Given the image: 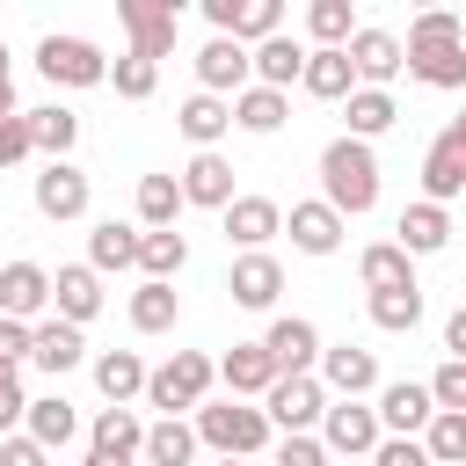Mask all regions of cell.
Wrapping results in <instances>:
<instances>
[{
  "instance_id": "obj_1",
  "label": "cell",
  "mask_w": 466,
  "mask_h": 466,
  "mask_svg": "<svg viewBox=\"0 0 466 466\" xmlns=\"http://www.w3.org/2000/svg\"><path fill=\"white\" fill-rule=\"evenodd\" d=\"M408 80L422 87H466V22L451 7H422L408 22Z\"/></svg>"
},
{
  "instance_id": "obj_2",
  "label": "cell",
  "mask_w": 466,
  "mask_h": 466,
  "mask_svg": "<svg viewBox=\"0 0 466 466\" xmlns=\"http://www.w3.org/2000/svg\"><path fill=\"white\" fill-rule=\"evenodd\" d=\"M320 204H335L342 218H364L379 204V153L364 138H328L320 146Z\"/></svg>"
},
{
  "instance_id": "obj_3",
  "label": "cell",
  "mask_w": 466,
  "mask_h": 466,
  "mask_svg": "<svg viewBox=\"0 0 466 466\" xmlns=\"http://www.w3.org/2000/svg\"><path fill=\"white\" fill-rule=\"evenodd\" d=\"M269 415L255 408V400H204L197 408V444H211L218 459H255V451H269Z\"/></svg>"
},
{
  "instance_id": "obj_4",
  "label": "cell",
  "mask_w": 466,
  "mask_h": 466,
  "mask_svg": "<svg viewBox=\"0 0 466 466\" xmlns=\"http://www.w3.org/2000/svg\"><path fill=\"white\" fill-rule=\"evenodd\" d=\"M211 379H218V364H211L204 350H175L167 364H153V379H146V408H160V415H182V408H204V393H211Z\"/></svg>"
},
{
  "instance_id": "obj_5",
  "label": "cell",
  "mask_w": 466,
  "mask_h": 466,
  "mask_svg": "<svg viewBox=\"0 0 466 466\" xmlns=\"http://www.w3.org/2000/svg\"><path fill=\"white\" fill-rule=\"evenodd\" d=\"M36 73L51 80V87H109V58L87 44V36H44L36 44Z\"/></svg>"
},
{
  "instance_id": "obj_6",
  "label": "cell",
  "mask_w": 466,
  "mask_h": 466,
  "mask_svg": "<svg viewBox=\"0 0 466 466\" xmlns=\"http://www.w3.org/2000/svg\"><path fill=\"white\" fill-rule=\"evenodd\" d=\"M262 415H269V430H284V437H313L320 415H328L320 371H313V379H277V386L262 393Z\"/></svg>"
},
{
  "instance_id": "obj_7",
  "label": "cell",
  "mask_w": 466,
  "mask_h": 466,
  "mask_svg": "<svg viewBox=\"0 0 466 466\" xmlns=\"http://www.w3.org/2000/svg\"><path fill=\"white\" fill-rule=\"evenodd\" d=\"M204 22L218 29V36H233V44H269V36H284V0H204Z\"/></svg>"
},
{
  "instance_id": "obj_8",
  "label": "cell",
  "mask_w": 466,
  "mask_h": 466,
  "mask_svg": "<svg viewBox=\"0 0 466 466\" xmlns=\"http://www.w3.org/2000/svg\"><path fill=\"white\" fill-rule=\"evenodd\" d=\"M116 22L131 29V51L138 58H167L175 51V36H182V7L175 0H116Z\"/></svg>"
},
{
  "instance_id": "obj_9",
  "label": "cell",
  "mask_w": 466,
  "mask_h": 466,
  "mask_svg": "<svg viewBox=\"0 0 466 466\" xmlns=\"http://www.w3.org/2000/svg\"><path fill=\"white\" fill-rule=\"evenodd\" d=\"M29 197H36V211H44L51 226H66V218H87V204H95V182H87L73 160H44V175L29 182Z\"/></svg>"
},
{
  "instance_id": "obj_10",
  "label": "cell",
  "mask_w": 466,
  "mask_h": 466,
  "mask_svg": "<svg viewBox=\"0 0 466 466\" xmlns=\"http://www.w3.org/2000/svg\"><path fill=\"white\" fill-rule=\"evenodd\" d=\"M262 350L277 357V371H284V379H313L328 342H320V328H313L306 313H277V320H269V335H262Z\"/></svg>"
},
{
  "instance_id": "obj_11",
  "label": "cell",
  "mask_w": 466,
  "mask_h": 466,
  "mask_svg": "<svg viewBox=\"0 0 466 466\" xmlns=\"http://www.w3.org/2000/svg\"><path fill=\"white\" fill-rule=\"evenodd\" d=\"M451 197H466V131L459 124H444L430 138V153H422V204L451 211Z\"/></svg>"
},
{
  "instance_id": "obj_12",
  "label": "cell",
  "mask_w": 466,
  "mask_h": 466,
  "mask_svg": "<svg viewBox=\"0 0 466 466\" xmlns=\"http://www.w3.org/2000/svg\"><path fill=\"white\" fill-rule=\"evenodd\" d=\"M350 66H357V87H386V95H393V80L408 73V44H400L393 29H371V22H364V29L350 36Z\"/></svg>"
},
{
  "instance_id": "obj_13",
  "label": "cell",
  "mask_w": 466,
  "mask_h": 466,
  "mask_svg": "<svg viewBox=\"0 0 466 466\" xmlns=\"http://www.w3.org/2000/svg\"><path fill=\"white\" fill-rule=\"evenodd\" d=\"M320 444H328V451H350V459H371V451L386 444L379 408H364V400H328V415H320Z\"/></svg>"
},
{
  "instance_id": "obj_14",
  "label": "cell",
  "mask_w": 466,
  "mask_h": 466,
  "mask_svg": "<svg viewBox=\"0 0 466 466\" xmlns=\"http://www.w3.org/2000/svg\"><path fill=\"white\" fill-rule=\"evenodd\" d=\"M197 87L204 95H248L255 87V58H248V44H233V36H211L204 51H197Z\"/></svg>"
},
{
  "instance_id": "obj_15",
  "label": "cell",
  "mask_w": 466,
  "mask_h": 466,
  "mask_svg": "<svg viewBox=\"0 0 466 466\" xmlns=\"http://www.w3.org/2000/svg\"><path fill=\"white\" fill-rule=\"evenodd\" d=\"M218 218H226V248H240V255H262L284 233V204L277 197H233Z\"/></svg>"
},
{
  "instance_id": "obj_16",
  "label": "cell",
  "mask_w": 466,
  "mask_h": 466,
  "mask_svg": "<svg viewBox=\"0 0 466 466\" xmlns=\"http://www.w3.org/2000/svg\"><path fill=\"white\" fill-rule=\"evenodd\" d=\"M44 306H51V269L44 262H0V313L22 320V328H36Z\"/></svg>"
},
{
  "instance_id": "obj_17",
  "label": "cell",
  "mask_w": 466,
  "mask_h": 466,
  "mask_svg": "<svg viewBox=\"0 0 466 466\" xmlns=\"http://www.w3.org/2000/svg\"><path fill=\"white\" fill-rule=\"evenodd\" d=\"M226 291H233V306H248V313H269L277 306V291H284V262L262 248V255H233V269H226Z\"/></svg>"
},
{
  "instance_id": "obj_18",
  "label": "cell",
  "mask_w": 466,
  "mask_h": 466,
  "mask_svg": "<svg viewBox=\"0 0 466 466\" xmlns=\"http://www.w3.org/2000/svg\"><path fill=\"white\" fill-rule=\"evenodd\" d=\"M320 386L335 400H364V393H379V357L357 342H335V350H320Z\"/></svg>"
},
{
  "instance_id": "obj_19",
  "label": "cell",
  "mask_w": 466,
  "mask_h": 466,
  "mask_svg": "<svg viewBox=\"0 0 466 466\" xmlns=\"http://www.w3.org/2000/svg\"><path fill=\"white\" fill-rule=\"evenodd\" d=\"M430 415H437V400H430L422 379H393V386H379V430H386V437H422Z\"/></svg>"
},
{
  "instance_id": "obj_20",
  "label": "cell",
  "mask_w": 466,
  "mask_h": 466,
  "mask_svg": "<svg viewBox=\"0 0 466 466\" xmlns=\"http://www.w3.org/2000/svg\"><path fill=\"white\" fill-rule=\"evenodd\" d=\"M342 226H350V218H342L335 204H320V197H306V204L284 211V233H291L299 255H335V248H342Z\"/></svg>"
},
{
  "instance_id": "obj_21",
  "label": "cell",
  "mask_w": 466,
  "mask_h": 466,
  "mask_svg": "<svg viewBox=\"0 0 466 466\" xmlns=\"http://www.w3.org/2000/svg\"><path fill=\"white\" fill-rule=\"evenodd\" d=\"M218 379H226V393H233V400H262L284 371H277V357H269L262 342H233V350L218 357Z\"/></svg>"
},
{
  "instance_id": "obj_22",
  "label": "cell",
  "mask_w": 466,
  "mask_h": 466,
  "mask_svg": "<svg viewBox=\"0 0 466 466\" xmlns=\"http://www.w3.org/2000/svg\"><path fill=\"white\" fill-rule=\"evenodd\" d=\"M29 364H44L51 379H66L73 364H87V335H80L73 320H58V313H51V320H36V328H29Z\"/></svg>"
},
{
  "instance_id": "obj_23",
  "label": "cell",
  "mask_w": 466,
  "mask_h": 466,
  "mask_svg": "<svg viewBox=\"0 0 466 466\" xmlns=\"http://www.w3.org/2000/svg\"><path fill=\"white\" fill-rule=\"evenodd\" d=\"M51 313L73 320V328H87V320L102 313V277H95L87 262H66V269L51 277Z\"/></svg>"
},
{
  "instance_id": "obj_24",
  "label": "cell",
  "mask_w": 466,
  "mask_h": 466,
  "mask_svg": "<svg viewBox=\"0 0 466 466\" xmlns=\"http://www.w3.org/2000/svg\"><path fill=\"white\" fill-rule=\"evenodd\" d=\"M87 451H102V459H116V466H138V459H146V422H138L131 408H102L95 430H87Z\"/></svg>"
},
{
  "instance_id": "obj_25",
  "label": "cell",
  "mask_w": 466,
  "mask_h": 466,
  "mask_svg": "<svg viewBox=\"0 0 466 466\" xmlns=\"http://www.w3.org/2000/svg\"><path fill=\"white\" fill-rule=\"evenodd\" d=\"M175 124H182V138H189L197 153H218V138L233 131V102H226V95H204V87H197V95H189V102L175 109Z\"/></svg>"
},
{
  "instance_id": "obj_26",
  "label": "cell",
  "mask_w": 466,
  "mask_h": 466,
  "mask_svg": "<svg viewBox=\"0 0 466 466\" xmlns=\"http://www.w3.org/2000/svg\"><path fill=\"white\" fill-rule=\"evenodd\" d=\"M182 204L226 211V204H233V160H226V153H189V167H182Z\"/></svg>"
},
{
  "instance_id": "obj_27",
  "label": "cell",
  "mask_w": 466,
  "mask_h": 466,
  "mask_svg": "<svg viewBox=\"0 0 466 466\" xmlns=\"http://www.w3.org/2000/svg\"><path fill=\"white\" fill-rule=\"evenodd\" d=\"M393 240H400L408 255H444V248H451V211H444V204H422V197H415V204H408V211L393 218Z\"/></svg>"
},
{
  "instance_id": "obj_28",
  "label": "cell",
  "mask_w": 466,
  "mask_h": 466,
  "mask_svg": "<svg viewBox=\"0 0 466 466\" xmlns=\"http://www.w3.org/2000/svg\"><path fill=\"white\" fill-rule=\"evenodd\" d=\"M248 58H255V87L291 95V87L306 80V44H299V36H269V44H255Z\"/></svg>"
},
{
  "instance_id": "obj_29",
  "label": "cell",
  "mask_w": 466,
  "mask_h": 466,
  "mask_svg": "<svg viewBox=\"0 0 466 466\" xmlns=\"http://www.w3.org/2000/svg\"><path fill=\"white\" fill-rule=\"evenodd\" d=\"M146 379H153V371H146L138 350H102V357H95V386H102L109 408H131V393H146Z\"/></svg>"
},
{
  "instance_id": "obj_30",
  "label": "cell",
  "mask_w": 466,
  "mask_h": 466,
  "mask_svg": "<svg viewBox=\"0 0 466 466\" xmlns=\"http://www.w3.org/2000/svg\"><path fill=\"white\" fill-rule=\"evenodd\" d=\"M313 102H350L357 95V66L350 51H306V80H299Z\"/></svg>"
},
{
  "instance_id": "obj_31",
  "label": "cell",
  "mask_w": 466,
  "mask_h": 466,
  "mask_svg": "<svg viewBox=\"0 0 466 466\" xmlns=\"http://www.w3.org/2000/svg\"><path fill=\"white\" fill-rule=\"evenodd\" d=\"M138 226H124V218H102L95 233H87V269L102 277V269H138Z\"/></svg>"
},
{
  "instance_id": "obj_32",
  "label": "cell",
  "mask_w": 466,
  "mask_h": 466,
  "mask_svg": "<svg viewBox=\"0 0 466 466\" xmlns=\"http://www.w3.org/2000/svg\"><path fill=\"white\" fill-rule=\"evenodd\" d=\"M357 277H364V291H400V284H415V255L400 240H371L357 255Z\"/></svg>"
},
{
  "instance_id": "obj_33",
  "label": "cell",
  "mask_w": 466,
  "mask_h": 466,
  "mask_svg": "<svg viewBox=\"0 0 466 466\" xmlns=\"http://www.w3.org/2000/svg\"><path fill=\"white\" fill-rule=\"evenodd\" d=\"M29 116V138H36V153L44 160H66L73 146H80V116L66 109V102H44V109H22Z\"/></svg>"
},
{
  "instance_id": "obj_34",
  "label": "cell",
  "mask_w": 466,
  "mask_h": 466,
  "mask_svg": "<svg viewBox=\"0 0 466 466\" xmlns=\"http://www.w3.org/2000/svg\"><path fill=\"white\" fill-rule=\"evenodd\" d=\"M175 218H182V175H138V226L175 233Z\"/></svg>"
},
{
  "instance_id": "obj_35",
  "label": "cell",
  "mask_w": 466,
  "mask_h": 466,
  "mask_svg": "<svg viewBox=\"0 0 466 466\" xmlns=\"http://www.w3.org/2000/svg\"><path fill=\"white\" fill-rule=\"evenodd\" d=\"M44 451H66L73 437H80V415H73V400L66 393H44V400H29V422H22Z\"/></svg>"
},
{
  "instance_id": "obj_36",
  "label": "cell",
  "mask_w": 466,
  "mask_h": 466,
  "mask_svg": "<svg viewBox=\"0 0 466 466\" xmlns=\"http://www.w3.org/2000/svg\"><path fill=\"white\" fill-rule=\"evenodd\" d=\"M357 29H364V22H357L350 0H313V7H306V36H313V51H350Z\"/></svg>"
},
{
  "instance_id": "obj_37",
  "label": "cell",
  "mask_w": 466,
  "mask_h": 466,
  "mask_svg": "<svg viewBox=\"0 0 466 466\" xmlns=\"http://www.w3.org/2000/svg\"><path fill=\"white\" fill-rule=\"evenodd\" d=\"M189 459H197V422H182V415L146 422V466H189Z\"/></svg>"
},
{
  "instance_id": "obj_38",
  "label": "cell",
  "mask_w": 466,
  "mask_h": 466,
  "mask_svg": "<svg viewBox=\"0 0 466 466\" xmlns=\"http://www.w3.org/2000/svg\"><path fill=\"white\" fill-rule=\"evenodd\" d=\"M284 116H291V95H277V87H248V95H233V124L255 131V138L284 131Z\"/></svg>"
},
{
  "instance_id": "obj_39",
  "label": "cell",
  "mask_w": 466,
  "mask_h": 466,
  "mask_svg": "<svg viewBox=\"0 0 466 466\" xmlns=\"http://www.w3.org/2000/svg\"><path fill=\"white\" fill-rule=\"evenodd\" d=\"M342 116H350V138H379V131H393V116H400V102L386 95V87H357L350 102H342Z\"/></svg>"
},
{
  "instance_id": "obj_40",
  "label": "cell",
  "mask_w": 466,
  "mask_h": 466,
  "mask_svg": "<svg viewBox=\"0 0 466 466\" xmlns=\"http://www.w3.org/2000/svg\"><path fill=\"white\" fill-rule=\"evenodd\" d=\"M175 313H182V291H175V284H153V277H146V284L131 291V328H138V335H167Z\"/></svg>"
},
{
  "instance_id": "obj_41",
  "label": "cell",
  "mask_w": 466,
  "mask_h": 466,
  "mask_svg": "<svg viewBox=\"0 0 466 466\" xmlns=\"http://www.w3.org/2000/svg\"><path fill=\"white\" fill-rule=\"evenodd\" d=\"M415 320H422V284L371 291V328H386V335H415Z\"/></svg>"
},
{
  "instance_id": "obj_42",
  "label": "cell",
  "mask_w": 466,
  "mask_h": 466,
  "mask_svg": "<svg viewBox=\"0 0 466 466\" xmlns=\"http://www.w3.org/2000/svg\"><path fill=\"white\" fill-rule=\"evenodd\" d=\"M182 262H189V240H182V233H146V240H138V269H146L153 284H175Z\"/></svg>"
},
{
  "instance_id": "obj_43",
  "label": "cell",
  "mask_w": 466,
  "mask_h": 466,
  "mask_svg": "<svg viewBox=\"0 0 466 466\" xmlns=\"http://www.w3.org/2000/svg\"><path fill=\"white\" fill-rule=\"evenodd\" d=\"M422 451L437 459V466H466V415H430V430H422Z\"/></svg>"
},
{
  "instance_id": "obj_44",
  "label": "cell",
  "mask_w": 466,
  "mask_h": 466,
  "mask_svg": "<svg viewBox=\"0 0 466 466\" xmlns=\"http://www.w3.org/2000/svg\"><path fill=\"white\" fill-rule=\"evenodd\" d=\"M109 87H116L124 102H146V95L160 87V66H153V58H138V51H124V58L109 66Z\"/></svg>"
},
{
  "instance_id": "obj_45",
  "label": "cell",
  "mask_w": 466,
  "mask_h": 466,
  "mask_svg": "<svg viewBox=\"0 0 466 466\" xmlns=\"http://www.w3.org/2000/svg\"><path fill=\"white\" fill-rule=\"evenodd\" d=\"M430 400H437L444 415H466V364H459V357H444V364L430 371Z\"/></svg>"
},
{
  "instance_id": "obj_46",
  "label": "cell",
  "mask_w": 466,
  "mask_h": 466,
  "mask_svg": "<svg viewBox=\"0 0 466 466\" xmlns=\"http://www.w3.org/2000/svg\"><path fill=\"white\" fill-rule=\"evenodd\" d=\"M15 422H29V393H22V371L0 364V437H15Z\"/></svg>"
},
{
  "instance_id": "obj_47",
  "label": "cell",
  "mask_w": 466,
  "mask_h": 466,
  "mask_svg": "<svg viewBox=\"0 0 466 466\" xmlns=\"http://www.w3.org/2000/svg\"><path fill=\"white\" fill-rule=\"evenodd\" d=\"M269 466H328V444L320 437H277Z\"/></svg>"
},
{
  "instance_id": "obj_48",
  "label": "cell",
  "mask_w": 466,
  "mask_h": 466,
  "mask_svg": "<svg viewBox=\"0 0 466 466\" xmlns=\"http://www.w3.org/2000/svg\"><path fill=\"white\" fill-rule=\"evenodd\" d=\"M36 153V138H29V116H0V167H22Z\"/></svg>"
},
{
  "instance_id": "obj_49",
  "label": "cell",
  "mask_w": 466,
  "mask_h": 466,
  "mask_svg": "<svg viewBox=\"0 0 466 466\" xmlns=\"http://www.w3.org/2000/svg\"><path fill=\"white\" fill-rule=\"evenodd\" d=\"M371 466H437V459L422 451V437H386V444L371 451Z\"/></svg>"
},
{
  "instance_id": "obj_50",
  "label": "cell",
  "mask_w": 466,
  "mask_h": 466,
  "mask_svg": "<svg viewBox=\"0 0 466 466\" xmlns=\"http://www.w3.org/2000/svg\"><path fill=\"white\" fill-rule=\"evenodd\" d=\"M0 466H51V451L29 430H15V437H0Z\"/></svg>"
},
{
  "instance_id": "obj_51",
  "label": "cell",
  "mask_w": 466,
  "mask_h": 466,
  "mask_svg": "<svg viewBox=\"0 0 466 466\" xmlns=\"http://www.w3.org/2000/svg\"><path fill=\"white\" fill-rule=\"evenodd\" d=\"M22 357H29V328L0 313V364H22Z\"/></svg>"
},
{
  "instance_id": "obj_52",
  "label": "cell",
  "mask_w": 466,
  "mask_h": 466,
  "mask_svg": "<svg viewBox=\"0 0 466 466\" xmlns=\"http://www.w3.org/2000/svg\"><path fill=\"white\" fill-rule=\"evenodd\" d=\"M444 350L466 364V306H451V320H444Z\"/></svg>"
},
{
  "instance_id": "obj_53",
  "label": "cell",
  "mask_w": 466,
  "mask_h": 466,
  "mask_svg": "<svg viewBox=\"0 0 466 466\" xmlns=\"http://www.w3.org/2000/svg\"><path fill=\"white\" fill-rule=\"evenodd\" d=\"M0 116H22V109H15V80H0Z\"/></svg>"
},
{
  "instance_id": "obj_54",
  "label": "cell",
  "mask_w": 466,
  "mask_h": 466,
  "mask_svg": "<svg viewBox=\"0 0 466 466\" xmlns=\"http://www.w3.org/2000/svg\"><path fill=\"white\" fill-rule=\"evenodd\" d=\"M0 80H15V73H7V44H0Z\"/></svg>"
},
{
  "instance_id": "obj_55",
  "label": "cell",
  "mask_w": 466,
  "mask_h": 466,
  "mask_svg": "<svg viewBox=\"0 0 466 466\" xmlns=\"http://www.w3.org/2000/svg\"><path fill=\"white\" fill-rule=\"evenodd\" d=\"M451 124H459V131H466V109H459V116H451Z\"/></svg>"
},
{
  "instance_id": "obj_56",
  "label": "cell",
  "mask_w": 466,
  "mask_h": 466,
  "mask_svg": "<svg viewBox=\"0 0 466 466\" xmlns=\"http://www.w3.org/2000/svg\"><path fill=\"white\" fill-rule=\"evenodd\" d=\"M218 466H248V459H218Z\"/></svg>"
}]
</instances>
